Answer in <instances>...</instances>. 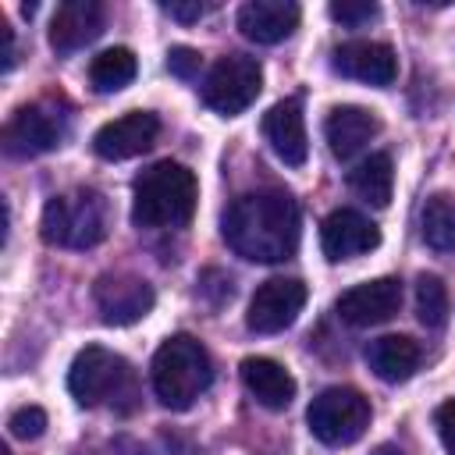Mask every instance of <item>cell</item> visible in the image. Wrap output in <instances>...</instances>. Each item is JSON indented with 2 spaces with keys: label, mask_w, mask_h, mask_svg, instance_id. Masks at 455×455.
I'll return each mask as SVG.
<instances>
[{
  "label": "cell",
  "mask_w": 455,
  "mask_h": 455,
  "mask_svg": "<svg viewBox=\"0 0 455 455\" xmlns=\"http://www.w3.org/2000/svg\"><path fill=\"white\" fill-rule=\"evenodd\" d=\"M220 231L235 256L252 263H281L299 249V235H302L299 203L284 188L242 192L224 210Z\"/></svg>",
  "instance_id": "cell-1"
},
{
  "label": "cell",
  "mask_w": 455,
  "mask_h": 455,
  "mask_svg": "<svg viewBox=\"0 0 455 455\" xmlns=\"http://www.w3.org/2000/svg\"><path fill=\"white\" fill-rule=\"evenodd\" d=\"M199 185L185 164L160 160L135 178L132 220L139 228H185L196 213Z\"/></svg>",
  "instance_id": "cell-2"
},
{
  "label": "cell",
  "mask_w": 455,
  "mask_h": 455,
  "mask_svg": "<svg viewBox=\"0 0 455 455\" xmlns=\"http://www.w3.org/2000/svg\"><path fill=\"white\" fill-rule=\"evenodd\" d=\"M213 380V363L203 341L192 334H171L153 355V395L160 405L181 412L188 409Z\"/></svg>",
  "instance_id": "cell-3"
},
{
  "label": "cell",
  "mask_w": 455,
  "mask_h": 455,
  "mask_svg": "<svg viewBox=\"0 0 455 455\" xmlns=\"http://www.w3.org/2000/svg\"><path fill=\"white\" fill-rule=\"evenodd\" d=\"M43 242L60 249H92L110 231V203L92 188H75L68 196H53L43 206L39 220Z\"/></svg>",
  "instance_id": "cell-4"
},
{
  "label": "cell",
  "mask_w": 455,
  "mask_h": 455,
  "mask_svg": "<svg viewBox=\"0 0 455 455\" xmlns=\"http://www.w3.org/2000/svg\"><path fill=\"white\" fill-rule=\"evenodd\" d=\"M306 423L313 437L331 448L355 444L370 427V398L355 387H327L309 402Z\"/></svg>",
  "instance_id": "cell-5"
},
{
  "label": "cell",
  "mask_w": 455,
  "mask_h": 455,
  "mask_svg": "<svg viewBox=\"0 0 455 455\" xmlns=\"http://www.w3.org/2000/svg\"><path fill=\"white\" fill-rule=\"evenodd\" d=\"M68 391L78 405H103L132 391V370L128 363L103 348V345H85L68 370Z\"/></svg>",
  "instance_id": "cell-6"
},
{
  "label": "cell",
  "mask_w": 455,
  "mask_h": 455,
  "mask_svg": "<svg viewBox=\"0 0 455 455\" xmlns=\"http://www.w3.org/2000/svg\"><path fill=\"white\" fill-rule=\"evenodd\" d=\"M259 89H263V71H259L256 57L228 53L210 68V75L203 82V103L224 117H235L245 107H252Z\"/></svg>",
  "instance_id": "cell-7"
},
{
  "label": "cell",
  "mask_w": 455,
  "mask_h": 455,
  "mask_svg": "<svg viewBox=\"0 0 455 455\" xmlns=\"http://www.w3.org/2000/svg\"><path fill=\"white\" fill-rule=\"evenodd\" d=\"M306 299H309V291L299 277H270L252 291L245 327L256 331V334H277V331L295 323Z\"/></svg>",
  "instance_id": "cell-8"
},
{
  "label": "cell",
  "mask_w": 455,
  "mask_h": 455,
  "mask_svg": "<svg viewBox=\"0 0 455 455\" xmlns=\"http://www.w3.org/2000/svg\"><path fill=\"white\" fill-rule=\"evenodd\" d=\"M92 299H96V309H100L103 323H117V327L142 320L156 302L153 284L142 281L139 274H124V270L121 274H103L92 284Z\"/></svg>",
  "instance_id": "cell-9"
},
{
  "label": "cell",
  "mask_w": 455,
  "mask_h": 455,
  "mask_svg": "<svg viewBox=\"0 0 455 455\" xmlns=\"http://www.w3.org/2000/svg\"><path fill=\"white\" fill-rule=\"evenodd\" d=\"M64 139V121L57 110L32 103V107H18L11 114V121L4 124V153L11 156H39L46 149H53Z\"/></svg>",
  "instance_id": "cell-10"
},
{
  "label": "cell",
  "mask_w": 455,
  "mask_h": 455,
  "mask_svg": "<svg viewBox=\"0 0 455 455\" xmlns=\"http://www.w3.org/2000/svg\"><path fill=\"white\" fill-rule=\"evenodd\" d=\"M160 135V117L149 110H128L114 121H107L92 135V149L100 160H132L146 153Z\"/></svg>",
  "instance_id": "cell-11"
},
{
  "label": "cell",
  "mask_w": 455,
  "mask_h": 455,
  "mask_svg": "<svg viewBox=\"0 0 455 455\" xmlns=\"http://www.w3.org/2000/svg\"><path fill=\"white\" fill-rule=\"evenodd\" d=\"M402 306V284L395 277H377V281H363L348 291L338 295L334 309L348 327H377L384 320H391Z\"/></svg>",
  "instance_id": "cell-12"
},
{
  "label": "cell",
  "mask_w": 455,
  "mask_h": 455,
  "mask_svg": "<svg viewBox=\"0 0 455 455\" xmlns=\"http://www.w3.org/2000/svg\"><path fill=\"white\" fill-rule=\"evenodd\" d=\"M380 245V231L370 217H363L359 210H334L323 217L320 224V249L331 263H345V259H355L370 249Z\"/></svg>",
  "instance_id": "cell-13"
},
{
  "label": "cell",
  "mask_w": 455,
  "mask_h": 455,
  "mask_svg": "<svg viewBox=\"0 0 455 455\" xmlns=\"http://www.w3.org/2000/svg\"><path fill=\"white\" fill-rule=\"evenodd\" d=\"M331 68L345 78L366 82V85H391L398 78V57L387 43H373V39H352L334 46L331 53Z\"/></svg>",
  "instance_id": "cell-14"
},
{
  "label": "cell",
  "mask_w": 455,
  "mask_h": 455,
  "mask_svg": "<svg viewBox=\"0 0 455 455\" xmlns=\"http://www.w3.org/2000/svg\"><path fill=\"white\" fill-rule=\"evenodd\" d=\"M299 18H302V11L291 0H249L238 7L242 36L259 46H274V43L288 39L299 28Z\"/></svg>",
  "instance_id": "cell-15"
},
{
  "label": "cell",
  "mask_w": 455,
  "mask_h": 455,
  "mask_svg": "<svg viewBox=\"0 0 455 455\" xmlns=\"http://www.w3.org/2000/svg\"><path fill=\"white\" fill-rule=\"evenodd\" d=\"M103 21H107V11L100 0H68L57 7L50 21V46L57 53H75L103 32Z\"/></svg>",
  "instance_id": "cell-16"
},
{
  "label": "cell",
  "mask_w": 455,
  "mask_h": 455,
  "mask_svg": "<svg viewBox=\"0 0 455 455\" xmlns=\"http://www.w3.org/2000/svg\"><path fill=\"white\" fill-rule=\"evenodd\" d=\"M263 135L270 142V149L288 164V167H302L309 156V139H306V117L299 100H281L263 114Z\"/></svg>",
  "instance_id": "cell-17"
},
{
  "label": "cell",
  "mask_w": 455,
  "mask_h": 455,
  "mask_svg": "<svg viewBox=\"0 0 455 455\" xmlns=\"http://www.w3.org/2000/svg\"><path fill=\"white\" fill-rule=\"evenodd\" d=\"M380 132V121L373 110L366 107H355V103H345V107H334L323 121V139L331 146V153L338 160H348L355 156L373 135Z\"/></svg>",
  "instance_id": "cell-18"
},
{
  "label": "cell",
  "mask_w": 455,
  "mask_h": 455,
  "mask_svg": "<svg viewBox=\"0 0 455 455\" xmlns=\"http://www.w3.org/2000/svg\"><path fill=\"white\" fill-rule=\"evenodd\" d=\"M242 384L263 409H288L295 398V377L277 359L267 355L242 359Z\"/></svg>",
  "instance_id": "cell-19"
},
{
  "label": "cell",
  "mask_w": 455,
  "mask_h": 455,
  "mask_svg": "<svg viewBox=\"0 0 455 455\" xmlns=\"http://www.w3.org/2000/svg\"><path fill=\"white\" fill-rule=\"evenodd\" d=\"M366 363L380 380L402 384L419 370V345L405 334H384L366 345Z\"/></svg>",
  "instance_id": "cell-20"
},
{
  "label": "cell",
  "mask_w": 455,
  "mask_h": 455,
  "mask_svg": "<svg viewBox=\"0 0 455 455\" xmlns=\"http://www.w3.org/2000/svg\"><path fill=\"white\" fill-rule=\"evenodd\" d=\"M348 188L370 203V206H387L391 203V188H395V164L387 153H370L366 160H359L348 171Z\"/></svg>",
  "instance_id": "cell-21"
},
{
  "label": "cell",
  "mask_w": 455,
  "mask_h": 455,
  "mask_svg": "<svg viewBox=\"0 0 455 455\" xmlns=\"http://www.w3.org/2000/svg\"><path fill=\"white\" fill-rule=\"evenodd\" d=\"M419 235L434 252L455 249V196L434 192L419 210Z\"/></svg>",
  "instance_id": "cell-22"
},
{
  "label": "cell",
  "mask_w": 455,
  "mask_h": 455,
  "mask_svg": "<svg viewBox=\"0 0 455 455\" xmlns=\"http://www.w3.org/2000/svg\"><path fill=\"white\" fill-rule=\"evenodd\" d=\"M135 71H139L135 53L128 46H110V50H103V53L92 57V64H89V85L96 92H121L135 78Z\"/></svg>",
  "instance_id": "cell-23"
},
{
  "label": "cell",
  "mask_w": 455,
  "mask_h": 455,
  "mask_svg": "<svg viewBox=\"0 0 455 455\" xmlns=\"http://www.w3.org/2000/svg\"><path fill=\"white\" fill-rule=\"evenodd\" d=\"M448 309H451V299H448V288L437 274H419L416 281V316L423 327L430 331H441L448 323Z\"/></svg>",
  "instance_id": "cell-24"
},
{
  "label": "cell",
  "mask_w": 455,
  "mask_h": 455,
  "mask_svg": "<svg viewBox=\"0 0 455 455\" xmlns=\"http://www.w3.org/2000/svg\"><path fill=\"white\" fill-rule=\"evenodd\" d=\"M327 14H331L334 21H341V25H348V28H359V25L373 21V18L380 14V7L370 4V0H331Z\"/></svg>",
  "instance_id": "cell-25"
},
{
  "label": "cell",
  "mask_w": 455,
  "mask_h": 455,
  "mask_svg": "<svg viewBox=\"0 0 455 455\" xmlns=\"http://www.w3.org/2000/svg\"><path fill=\"white\" fill-rule=\"evenodd\" d=\"M7 430H11L18 441H36V437H43V430H46V412H43L39 405H21V409L11 412Z\"/></svg>",
  "instance_id": "cell-26"
},
{
  "label": "cell",
  "mask_w": 455,
  "mask_h": 455,
  "mask_svg": "<svg viewBox=\"0 0 455 455\" xmlns=\"http://www.w3.org/2000/svg\"><path fill=\"white\" fill-rule=\"evenodd\" d=\"M199 64H203V57L192 46H171V53H167V71L178 78H196Z\"/></svg>",
  "instance_id": "cell-27"
},
{
  "label": "cell",
  "mask_w": 455,
  "mask_h": 455,
  "mask_svg": "<svg viewBox=\"0 0 455 455\" xmlns=\"http://www.w3.org/2000/svg\"><path fill=\"white\" fill-rule=\"evenodd\" d=\"M434 423H437V434H441L444 451H448V455H455V398H448L444 405H437Z\"/></svg>",
  "instance_id": "cell-28"
},
{
  "label": "cell",
  "mask_w": 455,
  "mask_h": 455,
  "mask_svg": "<svg viewBox=\"0 0 455 455\" xmlns=\"http://www.w3.org/2000/svg\"><path fill=\"white\" fill-rule=\"evenodd\" d=\"M164 14H171V18L188 25V21H199L206 14V4H199V0H192V4H164Z\"/></svg>",
  "instance_id": "cell-29"
},
{
  "label": "cell",
  "mask_w": 455,
  "mask_h": 455,
  "mask_svg": "<svg viewBox=\"0 0 455 455\" xmlns=\"http://www.w3.org/2000/svg\"><path fill=\"white\" fill-rule=\"evenodd\" d=\"M107 455H149V448H146L142 441H135V437L121 434V437H114V441H110Z\"/></svg>",
  "instance_id": "cell-30"
},
{
  "label": "cell",
  "mask_w": 455,
  "mask_h": 455,
  "mask_svg": "<svg viewBox=\"0 0 455 455\" xmlns=\"http://www.w3.org/2000/svg\"><path fill=\"white\" fill-rule=\"evenodd\" d=\"M0 32H4V60H0V68L11 71V64H14V32H11V25L4 18H0Z\"/></svg>",
  "instance_id": "cell-31"
},
{
  "label": "cell",
  "mask_w": 455,
  "mask_h": 455,
  "mask_svg": "<svg viewBox=\"0 0 455 455\" xmlns=\"http://www.w3.org/2000/svg\"><path fill=\"white\" fill-rule=\"evenodd\" d=\"M370 455H405V451H402L398 444H377V448H373Z\"/></svg>",
  "instance_id": "cell-32"
}]
</instances>
